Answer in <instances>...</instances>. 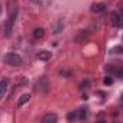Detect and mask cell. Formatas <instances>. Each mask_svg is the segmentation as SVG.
<instances>
[{
    "instance_id": "cell-1",
    "label": "cell",
    "mask_w": 123,
    "mask_h": 123,
    "mask_svg": "<svg viewBox=\"0 0 123 123\" xmlns=\"http://www.w3.org/2000/svg\"><path fill=\"white\" fill-rule=\"evenodd\" d=\"M6 10H7V16L10 22H16V17H17V13H19V3L17 0H7L6 1Z\"/></svg>"
},
{
    "instance_id": "cell-2",
    "label": "cell",
    "mask_w": 123,
    "mask_h": 123,
    "mask_svg": "<svg viewBox=\"0 0 123 123\" xmlns=\"http://www.w3.org/2000/svg\"><path fill=\"white\" fill-rule=\"evenodd\" d=\"M4 63L12 67H20L23 64V59L17 53H6L4 55Z\"/></svg>"
},
{
    "instance_id": "cell-3",
    "label": "cell",
    "mask_w": 123,
    "mask_h": 123,
    "mask_svg": "<svg viewBox=\"0 0 123 123\" xmlns=\"http://www.w3.org/2000/svg\"><path fill=\"white\" fill-rule=\"evenodd\" d=\"M49 89H50V82H49V79H47L46 76L40 77V79L37 80V86H36V90H37L39 93H42V94H47Z\"/></svg>"
},
{
    "instance_id": "cell-4",
    "label": "cell",
    "mask_w": 123,
    "mask_h": 123,
    "mask_svg": "<svg viewBox=\"0 0 123 123\" xmlns=\"http://www.w3.org/2000/svg\"><path fill=\"white\" fill-rule=\"evenodd\" d=\"M106 4L105 3H93L92 7H90V10H92V13L94 14H99V13H103V12H106Z\"/></svg>"
},
{
    "instance_id": "cell-5",
    "label": "cell",
    "mask_w": 123,
    "mask_h": 123,
    "mask_svg": "<svg viewBox=\"0 0 123 123\" xmlns=\"http://www.w3.org/2000/svg\"><path fill=\"white\" fill-rule=\"evenodd\" d=\"M50 57H52V53H50L49 50H40V52L37 53V59L42 60V62L50 60Z\"/></svg>"
},
{
    "instance_id": "cell-6",
    "label": "cell",
    "mask_w": 123,
    "mask_h": 123,
    "mask_svg": "<svg viewBox=\"0 0 123 123\" xmlns=\"http://www.w3.org/2000/svg\"><path fill=\"white\" fill-rule=\"evenodd\" d=\"M42 123H57V116L55 113H47L43 116Z\"/></svg>"
},
{
    "instance_id": "cell-7",
    "label": "cell",
    "mask_w": 123,
    "mask_h": 123,
    "mask_svg": "<svg viewBox=\"0 0 123 123\" xmlns=\"http://www.w3.org/2000/svg\"><path fill=\"white\" fill-rule=\"evenodd\" d=\"M7 86H9V80L4 79L0 82V100L6 96V92H7Z\"/></svg>"
},
{
    "instance_id": "cell-8",
    "label": "cell",
    "mask_w": 123,
    "mask_h": 123,
    "mask_svg": "<svg viewBox=\"0 0 123 123\" xmlns=\"http://www.w3.org/2000/svg\"><path fill=\"white\" fill-rule=\"evenodd\" d=\"M30 97L31 96L29 94V93H23V94L19 97V100H17V107H22L23 105H26V103L30 100Z\"/></svg>"
},
{
    "instance_id": "cell-9",
    "label": "cell",
    "mask_w": 123,
    "mask_h": 123,
    "mask_svg": "<svg viewBox=\"0 0 123 123\" xmlns=\"http://www.w3.org/2000/svg\"><path fill=\"white\" fill-rule=\"evenodd\" d=\"M80 119V116H79V110H74V112H70L69 115H67V120L70 123H76L77 120Z\"/></svg>"
},
{
    "instance_id": "cell-10",
    "label": "cell",
    "mask_w": 123,
    "mask_h": 123,
    "mask_svg": "<svg viewBox=\"0 0 123 123\" xmlns=\"http://www.w3.org/2000/svg\"><path fill=\"white\" fill-rule=\"evenodd\" d=\"M13 22H10V20H7L6 22V26H4V36L6 37H10L12 36V31H13Z\"/></svg>"
},
{
    "instance_id": "cell-11",
    "label": "cell",
    "mask_w": 123,
    "mask_h": 123,
    "mask_svg": "<svg viewBox=\"0 0 123 123\" xmlns=\"http://www.w3.org/2000/svg\"><path fill=\"white\" fill-rule=\"evenodd\" d=\"M43 37H44V29H42V27H36L34 31H33V39L40 40V39H43Z\"/></svg>"
},
{
    "instance_id": "cell-12",
    "label": "cell",
    "mask_w": 123,
    "mask_h": 123,
    "mask_svg": "<svg viewBox=\"0 0 123 123\" xmlns=\"http://www.w3.org/2000/svg\"><path fill=\"white\" fill-rule=\"evenodd\" d=\"M87 36H89V31H87V30L79 31V33L76 34V42H83V40H86V39H87Z\"/></svg>"
},
{
    "instance_id": "cell-13",
    "label": "cell",
    "mask_w": 123,
    "mask_h": 123,
    "mask_svg": "<svg viewBox=\"0 0 123 123\" xmlns=\"http://www.w3.org/2000/svg\"><path fill=\"white\" fill-rule=\"evenodd\" d=\"M112 22H113V25H115V26H117V27H119V26H123L122 17H120L119 14H116V13H115V14H112Z\"/></svg>"
},
{
    "instance_id": "cell-14",
    "label": "cell",
    "mask_w": 123,
    "mask_h": 123,
    "mask_svg": "<svg viewBox=\"0 0 123 123\" xmlns=\"http://www.w3.org/2000/svg\"><path fill=\"white\" fill-rule=\"evenodd\" d=\"M103 83H105V85H107V86H110V85L113 83V79H112L110 76H106V77L103 79Z\"/></svg>"
},
{
    "instance_id": "cell-15",
    "label": "cell",
    "mask_w": 123,
    "mask_h": 123,
    "mask_svg": "<svg viewBox=\"0 0 123 123\" xmlns=\"http://www.w3.org/2000/svg\"><path fill=\"white\" fill-rule=\"evenodd\" d=\"M119 12H120V17L123 19V1L119 4Z\"/></svg>"
},
{
    "instance_id": "cell-16",
    "label": "cell",
    "mask_w": 123,
    "mask_h": 123,
    "mask_svg": "<svg viewBox=\"0 0 123 123\" xmlns=\"http://www.w3.org/2000/svg\"><path fill=\"white\" fill-rule=\"evenodd\" d=\"M94 123H106V120L105 119H99V120H96Z\"/></svg>"
},
{
    "instance_id": "cell-17",
    "label": "cell",
    "mask_w": 123,
    "mask_h": 123,
    "mask_svg": "<svg viewBox=\"0 0 123 123\" xmlns=\"http://www.w3.org/2000/svg\"><path fill=\"white\" fill-rule=\"evenodd\" d=\"M0 13H1V6H0Z\"/></svg>"
}]
</instances>
